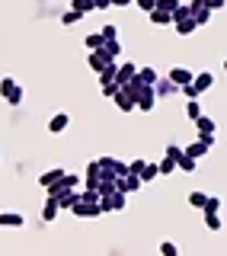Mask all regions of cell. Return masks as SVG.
<instances>
[{
	"label": "cell",
	"mask_w": 227,
	"mask_h": 256,
	"mask_svg": "<svg viewBox=\"0 0 227 256\" xmlns=\"http://www.w3.org/2000/svg\"><path fill=\"white\" fill-rule=\"evenodd\" d=\"M100 86H102V93H106V96H116L118 93V84H116V80H100Z\"/></svg>",
	"instance_id": "32"
},
{
	"label": "cell",
	"mask_w": 227,
	"mask_h": 256,
	"mask_svg": "<svg viewBox=\"0 0 227 256\" xmlns=\"http://www.w3.org/2000/svg\"><path fill=\"white\" fill-rule=\"evenodd\" d=\"M192 77H196V74H192L189 68H173L166 80H170L173 86H180V90H182V86H189V84H192Z\"/></svg>",
	"instance_id": "7"
},
{
	"label": "cell",
	"mask_w": 227,
	"mask_h": 256,
	"mask_svg": "<svg viewBox=\"0 0 227 256\" xmlns=\"http://www.w3.org/2000/svg\"><path fill=\"white\" fill-rule=\"evenodd\" d=\"M160 256H180V246L166 240V244H160Z\"/></svg>",
	"instance_id": "33"
},
{
	"label": "cell",
	"mask_w": 227,
	"mask_h": 256,
	"mask_svg": "<svg viewBox=\"0 0 227 256\" xmlns=\"http://www.w3.org/2000/svg\"><path fill=\"white\" fill-rule=\"evenodd\" d=\"M86 48H90V52H100V48H102V36H100V32H90V36H86Z\"/></svg>",
	"instance_id": "29"
},
{
	"label": "cell",
	"mask_w": 227,
	"mask_h": 256,
	"mask_svg": "<svg viewBox=\"0 0 227 256\" xmlns=\"http://www.w3.org/2000/svg\"><path fill=\"white\" fill-rule=\"evenodd\" d=\"M202 4H205L208 10H221V6H224V0H202Z\"/></svg>",
	"instance_id": "41"
},
{
	"label": "cell",
	"mask_w": 227,
	"mask_h": 256,
	"mask_svg": "<svg viewBox=\"0 0 227 256\" xmlns=\"http://www.w3.org/2000/svg\"><path fill=\"white\" fill-rule=\"evenodd\" d=\"M154 106H157V93H154V86H144V90L138 93V102H134V109H144V112H150Z\"/></svg>",
	"instance_id": "8"
},
{
	"label": "cell",
	"mask_w": 227,
	"mask_h": 256,
	"mask_svg": "<svg viewBox=\"0 0 227 256\" xmlns=\"http://www.w3.org/2000/svg\"><path fill=\"white\" fill-rule=\"evenodd\" d=\"M0 228H22L20 212H0Z\"/></svg>",
	"instance_id": "14"
},
{
	"label": "cell",
	"mask_w": 227,
	"mask_h": 256,
	"mask_svg": "<svg viewBox=\"0 0 227 256\" xmlns=\"http://www.w3.org/2000/svg\"><path fill=\"white\" fill-rule=\"evenodd\" d=\"M68 125H70V116H68V112H54V116L48 118V132H52V134H61Z\"/></svg>",
	"instance_id": "9"
},
{
	"label": "cell",
	"mask_w": 227,
	"mask_h": 256,
	"mask_svg": "<svg viewBox=\"0 0 227 256\" xmlns=\"http://www.w3.org/2000/svg\"><path fill=\"white\" fill-rule=\"evenodd\" d=\"M100 36H102V42H112V38H118V29L116 26H102Z\"/></svg>",
	"instance_id": "36"
},
{
	"label": "cell",
	"mask_w": 227,
	"mask_h": 256,
	"mask_svg": "<svg viewBox=\"0 0 227 256\" xmlns=\"http://www.w3.org/2000/svg\"><path fill=\"white\" fill-rule=\"evenodd\" d=\"M116 74H118V64H116V61H109V64H106V70L100 74V80H116Z\"/></svg>",
	"instance_id": "31"
},
{
	"label": "cell",
	"mask_w": 227,
	"mask_h": 256,
	"mask_svg": "<svg viewBox=\"0 0 227 256\" xmlns=\"http://www.w3.org/2000/svg\"><path fill=\"white\" fill-rule=\"evenodd\" d=\"M134 74H138V68H134V64H122V68H118V74H116L118 90H122V86H125V84H128V80H132Z\"/></svg>",
	"instance_id": "15"
},
{
	"label": "cell",
	"mask_w": 227,
	"mask_h": 256,
	"mask_svg": "<svg viewBox=\"0 0 227 256\" xmlns=\"http://www.w3.org/2000/svg\"><path fill=\"white\" fill-rule=\"evenodd\" d=\"M205 224H208V230H221V218H218V214L205 212Z\"/></svg>",
	"instance_id": "37"
},
{
	"label": "cell",
	"mask_w": 227,
	"mask_h": 256,
	"mask_svg": "<svg viewBox=\"0 0 227 256\" xmlns=\"http://www.w3.org/2000/svg\"><path fill=\"white\" fill-rule=\"evenodd\" d=\"M173 170H176V160H170V157H160V160H157V173H160V176H170Z\"/></svg>",
	"instance_id": "23"
},
{
	"label": "cell",
	"mask_w": 227,
	"mask_h": 256,
	"mask_svg": "<svg viewBox=\"0 0 227 256\" xmlns=\"http://www.w3.org/2000/svg\"><path fill=\"white\" fill-rule=\"evenodd\" d=\"M196 164H198V160H192V157H180V160H176V170H182V173H192V170H196Z\"/></svg>",
	"instance_id": "26"
},
{
	"label": "cell",
	"mask_w": 227,
	"mask_h": 256,
	"mask_svg": "<svg viewBox=\"0 0 227 256\" xmlns=\"http://www.w3.org/2000/svg\"><path fill=\"white\" fill-rule=\"evenodd\" d=\"M196 128H198V141H208V144H214V118L212 116H198L196 118Z\"/></svg>",
	"instance_id": "3"
},
{
	"label": "cell",
	"mask_w": 227,
	"mask_h": 256,
	"mask_svg": "<svg viewBox=\"0 0 227 256\" xmlns=\"http://www.w3.org/2000/svg\"><path fill=\"white\" fill-rule=\"evenodd\" d=\"M100 170H106L112 176H125L128 173V164H122L118 157H100Z\"/></svg>",
	"instance_id": "5"
},
{
	"label": "cell",
	"mask_w": 227,
	"mask_h": 256,
	"mask_svg": "<svg viewBox=\"0 0 227 256\" xmlns=\"http://www.w3.org/2000/svg\"><path fill=\"white\" fill-rule=\"evenodd\" d=\"M112 6H132V0H109Z\"/></svg>",
	"instance_id": "42"
},
{
	"label": "cell",
	"mask_w": 227,
	"mask_h": 256,
	"mask_svg": "<svg viewBox=\"0 0 227 256\" xmlns=\"http://www.w3.org/2000/svg\"><path fill=\"white\" fill-rule=\"evenodd\" d=\"M186 116H189L192 122H196L198 116H205V112H202V102L198 100H189V102H186Z\"/></svg>",
	"instance_id": "24"
},
{
	"label": "cell",
	"mask_w": 227,
	"mask_h": 256,
	"mask_svg": "<svg viewBox=\"0 0 227 256\" xmlns=\"http://www.w3.org/2000/svg\"><path fill=\"white\" fill-rule=\"evenodd\" d=\"M224 68H227V61H224Z\"/></svg>",
	"instance_id": "44"
},
{
	"label": "cell",
	"mask_w": 227,
	"mask_h": 256,
	"mask_svg": "<svg viewBox=\"0 0 227 256\" xmlns=\"http://www.w3.org/2000/svg\"><path fill=\"white\" fill-rule=\"evenodd\" d=\"M189 13H192V20H196V26H208V20H212V10H208L202 0H192Z\"/></svg>",
	"instance_id": "6"
},
{
	"label": "cell",
	"mask_w": 227,
	"mask_h": 256,
	"mask_svg": "<svg viewBox=\"0 0 227 256\" xmlns=\"http://www.w3.org/2000/svg\"><path fill=\"white\" fill-rule=\"evenodd\" d=\"M154 93H157V100H160V96H176V93H180V86H173L166 77H160L157 84H154Z\"/></svg>",
	"instance_id": "12"
},
{
	"label": "cell",
	"mask_w": 227,
	"mask_h": 256,
	"mask_svg": "<svg viewBox=\"0 0 227 256\" xmlns=\"http://www.w3.org/2000/svg\"><path fill=\"white\" fill-rule=\"evenodd\" d=\"M125 205H128V196H125V192H109V196L100 198V212L102 214H106V212H122Z\"/></svg>",
	"instance_id": "2"
},
{
	"label": "cell",
	"mask_w": 227,
	"mask_h": 256,
	"mask_svg": "<svg viewBox=\"0 0 227 256\" xmlns=\"http://www.w3.org/2000/svg\"><path fill=\"white\" fill-rule=\"evenodd\" d=\"M208 150H212V144H208V141H192L189 148H182V154H186V157H192V160H202V157L208 154Z\"/></svg>",
	"instance_id": "10"
},
{
	"label": "cell",
	"mask_w": 227,
	"mask_h": 256,
	"mask_svg": "<svg viewBox=\"0 0 227 256\" xmlns=\"http://www.w3.org/2000/svg\"><path fill=\"white\" fill-rule=\"evenodd\" d=\"M64 173H68V170H61V166H54V170H45L42 176H38V182H42V186L48 189V186H54V182H58Z\"/></svg>",
	"instance_id": "16"
},
{
	"label": "cell",
	"mask_w": 227,
	"mask_h": 256,
	"mask_svg": "<svg viewBox=\"0 0 227 256\" xmlns=\"http://www.w3.org/2000/svg\"><path fill=\"white\" fill-rule=\"evenodd\" d=\"M157 10L173 13V10H180V0H157Z\"/></svg>",
	"instance_id": "30"
},
{
	"label": "cell",
	"mask_w": 227,
	"mask_h": 256,
	"mask_svg": "<svg viewBox=\"0 0 227 256\" xmlns=\"http://www.w3.org/2000/svg\"><path fill=\"white\" fill-rule=\"evenodd\" d=\"M70 212H74L77 214V218H100V205H84V202H77L74 208H70Z\"/></svg>",
	"instance_id": "11"
},
{
	"label": "cell",
	"mask_w": 227,
	"mask_h": 256,
	"mask_svg": "<svg viewBox=\"0 0 227 256\" xmlns=\"http://www.w3.org/2000/svg\"><path fill=\"white\" fill-rule=\"evenodd\" d=\"M148 16H150L154 26H170V22H173V13H164V10H157V6H154Z\"/></svg>",
	"instance_id": "17"
},
{
	"label": "cell",
	"mask_w": 227,
	"mask_h": 256,
	"mask_svg": "<svg viewBox=\"0 0 227 256\" xmlns=\"http://www.w3.org/2000/svg\"><path fill=\"white\" fill-rule=\"evenodd\" d=\"M196 29L198 26H196V20H192V16H189V20H182V22H176V32H180V36H192Z\"/></svg>",
	"instance_id": "25"
},
{
	"label": "cell",
	"mask_w": 227,
	"mask_h": 256,
	"mask_svg": "<svg viewBox=\"0 0 227 256\" xmlns=\"http://www.w3.org/2000/svg\"><path fill=\"white\" fill-rule=\"evenodd\" d=\"M77 4H84V0H77Z\"/></svg>",
	"instance_id": "43"
},
{
	"label": "cell",
	"mask_w": 227,
	"mask_h": 256,
	"mask_svg": "<svg viewBox=\"0 0 227 256\" xmlns=\"http://www.w3.org/2000/svg\"><path fill=\"white\" fill-rule=\"evenodd\" d=\"M112 100H116V106H118L122 112H132V109H134V100H128V96L122 93V90H118L116 96H112Z\"/></svg>",
	"instance_id": "22"
},
{
	"label": "cell",
	"mask_w": 227,
	"mask_h": 256,
	"mask_svg": "<svg viewBox=\"0 0 227 256\" xmlns=\"http://www.w3.org/2000/svg\"><path fill=\"white\" fill-rule=\"evenodd\" d=\"M141 186H144V182L138 180L134 173H125V176H118V180H116V192H125V196H132V192H138Z\"/></svg>",
	"instance_id": "4"
},
{
	"label": "cell",
	"mask_w": 227,
	"mask_h": 256,
	"mask_svg": "<svg viewBox=\"0 0 227 256\" xmlns=\"http://www.w3.org/2000/svg\"><path fill=\"white\" fill-rule=\"evenodd\" d=\"M205 192H192V196H189V205H196V208H205Z\"/></svg>",
	"instance_id": "35"
},
{
	"label": "cell",
	"mask_w": 227,
	"mask_h": 256,
	"mask_svg": "<svg viewBox=\"0 0 227 256\" xmlns=\"http://www.w3.org/2000/svg\"><path fill=\"white\" fill-rule=\"evenodd\" d=\"M134 4H138V6H141V10H144V13H150V10H154V6H157V0H134Z\"/></svg>",
	"instance_id": "40"
},
{
	"label": "cell",
	"mask_w": 227,
	"mask_h": 256,
	"mask_svg": "<svg viewBox=\"0 0 227 256\" xmlns=\"http://www.w3.org/2000/svg\"><path fill=\"white\" fill-rule=\"evenodd\" d=\"M58 212H61L58 202H54V198H48L45 208H42V221H45V224H48V221H54V218H58Z\"/></svg>",
	"instance_id": "19"
},
{
	"label": "cell",
	"mask_w": 227,
	"mask_h": 256,
	"mask_svg": "<svg viewBox=\"0 0 227 256\" xmlns=\"http://www.w3.org/2000/svg\"><path fill=\"white\" fill-rule=\"evenodd\" d=\"M202 212L218 214V212H221V198H218V196H208V198H205V208H202Z\"/></svg>",
	"instance_id": "28"
},
{
	"label": "cell",
	"mask_w": 227,
	"mask_h": 256,
	"mask_svg": "<svg viewBox=\"0 0 227 256\" xmlns=\"http://www.w3.org/2000/svg\"><path fill=\"white\" fill-rule=\"evenodd\" d=\"M100 54H102V58H106V61H116L118 54H122V45H118V38H112V42H102Z\"/></svg>",
	"instance_id": "13"
},
{
	"label": "cell",
	"mask_w": 227,
	"mask_h": 256,
	"mask_svg": "<svg viewBox=\"0 0 227 256\" xmlns=\"http://www.w3.org/2000/svg\"><path fill=\"white\" fill-rule=\"evenodd\" d=\"M86 64H90V70H96V74H102V70H106V64H109V61L102 58L100 52H93V54H90V61H86Z\"/></svg>",
	"instance_id": "20"
},
{
	"label": "cell",
	"mask_w": 227,
	"mask_h": 256,
	"mask_svg": "<svg viewBox=\"0 0 227 256\" xmlns=\"http://www.w3.org/2000/svg\"><path fill=\"white\" fill-rule=\"evenodd\" d=\"M144 164H148V160H132V164H128V173L141 176V170H144Z\"/></svg>",
	"instance_id": "39"
},
{
	"label": "cell",
	"mask_w": 227,
	"mask_h": 256,
	"mask_svg": "<svg viewBox=\"0 0 227 256\" xmlns=\"http://www.w3.org/2000/svg\"><path fill=\"white\" fill-rule=\"evenodd\" d=\"M212 86H214V74H212V70H202V74H196V77H192V84L182 86V90H186V96H189V100H198V96L208 93Z\"/></svg>",
	"instance_id": "1"
},
{
	"label": "cell",
	"mask_w": 227,
	"mask_h": 256,
	"mask_svg": "<svg viewBox=\"0 0 227 256\" xmlns=\"http://www.w3.org/2000/svg\"><path fill=\"white\" fill-rule=\"evenodd\" d=\"M157 164H144V170H141V176H138V180H141V182H154V180H157Z\"/></svg>",
	"instance_id": "21"
},
{
	"label": "cell",
	"mask_w": 227,
	"mask_h": 256,
	"mask_svg": "<svg viewBox=\"0 0 227 256\" xmlns=\"http://www.w3.org/2000/svg\"><path fill=\"white\" fill-rule=\"evenodd\" d=\"M16 86H20V84H16L13 77H4V80H0V96H4V100H6V96H10V93L16 90Z\"/></svg>",
	"instance_id": "27"
},
{
	"label": "cell",
	"mask_w": 227,
	"mask_h": 256,
	"mask_svg": "<svg viewBox=\"0 0 227 256\" xmlns=\"http://www.w3.org/2000/svg\"><path fill=\"white\" fill-rule=\"evenodd\" d=\"M138 80H141L144 86H154L160 77H157V70H154V68H138Z\"/></svg>",
	"instance_id": "18"
},
{
	"label": "cell",
	"mask_w": 227,
	"mask_h": 256,
	"mask_svg": "<svg viewBox=\"0 0 227 256\" xmlns=\"http://www.w3.org/2000/svg\"><path fill=\"white\" fill-rule=\"evenodd\" d=\"M80 20H84V16H80L77 10H68V13H64V20H61V22H64V26H74V22H80Z\"/></svg>",
	"instance_id": "34"
},
{
	"label": "cell",
	"mask_w": 227,
	"mask_h": 256,
	"mask_svg": "<svg viewBox=\"0 0 227 256\" xmlns=\"http://www.w3.org/2000/svg\"><path fill=\"white\" fill-rule=\"evenodd\" d=\"M164 157H170V160H180V157H182V148H180V144H170Z\"/></svg>",
	"instance_id": "38"
}]
</instances>
